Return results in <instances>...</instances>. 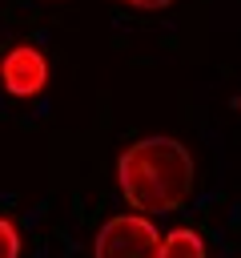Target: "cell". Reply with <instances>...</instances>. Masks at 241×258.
<instances>
[{"instance_id":"7a4b0ae2","label":"cell","mask_w":241,"mask_h":258,"mask_svg":"<svg viewBox=\"0 0 241 258\" xmlns=\"http://www.w3.org/2000/svg\"><path fill=\"white\" fill-rule=\"evenodd\" d=\"M92 258H161V230L149 214H112L92 238Z\"/></svg>"},{"instance_id":"3957f363","label":"cell","mask_w":241,"mask_h":258,"mask_svg":"<svg viewBox=\"0 0 241 258\" xmlns=\"http://www.w3.org/2000/svg\"><path fill=\"white\" fill-rule=\"evenodd\" d=\"M0 85L8 97H20V101L40 97L48 85V56L36 44H12L0 56Z\"/></svg>"},{"instance_id":"277c9868","label":"cell","mask_w":241,"mask_h":258,"mask_svg":"<svg viewBox=\"0 0 241 258\" xmlns=\"http://www.w3.org/2000/svg\"><path fill=\"white\" fill-rule=\"evenodd\" d=\"M161 258H209V250L193 226H177L161 238Z\"/></svg>"},{"instance_id":"6da1fadb","label":"cell","mask_w":241,"mask_h":258,"mask_svg":"<svg viewBox=\"0 0 241 258\" xmlns=\"http://www.w3.org/2000/svg\"><path fill=\"white\" fill-rule=\"evenodd\" d=\"M197 165L177 137H141L116 157L120 198L137 214H173L193 198Z\"/></svg>"},{"instance_id":"5b68a950","label":"cell","mask_w":241,"mask_h":258,"mask_svg":"<svg viewBox=\"0 0 241 258\" xmlns=\"http://www.w3.org/2000/svg\"><path fill=\"white\" fill-rule=\"evenodd\" d=\"M20 250H24L20 226H16L12 218H4V214H0V258H20Z\"/></svg>"},{"instance_id":"8992f818","label":"cell","mask_w":241,"mask_h":258,"mask_svg":"<svg viewBox=\"0 0 241 258\" xmlns=\"http://www.w3.org/2000/svg\"><path fill=\"white\" fill-rule=\"evenodd\" d=\"M116 4H129V8H141V12H161V8H169L173 0H116Z\"/></svg>"}]
</instances>
